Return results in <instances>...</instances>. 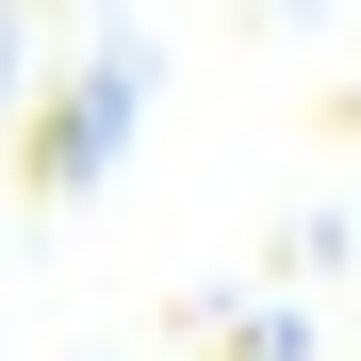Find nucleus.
<instances>
[{
	"mask_svg": "<svg viewBox=\"0 0 361 361\" xmlns=\"http://www.w3.org/2000/svg\"><path fill=\"white\" fill-rule=\"evenodd\" d=\"M115 132H132V82H49V115H33V148H17V180H33V197H82V180L115 164Z\"/></svg>",
	"mask_w": 361,
	"mask_h": 361,
	"instance_id": "obj_1",
	"label": "nucleus"
},
{
	"mask_svg": "<svg viewBox=\"0 0 361 361\" xmlns=\"http://www.w3.org/2000/svg\"><path fill=\"white\" fill-rule=\"evenodd\" d=\"M247 361H263V345H247Z\"/></svg>",
	"mask_w": 361,
	"mask_h": 361,
	"instance_id": "obj_2",
	"label": "nucleus"
}]
</instances>
